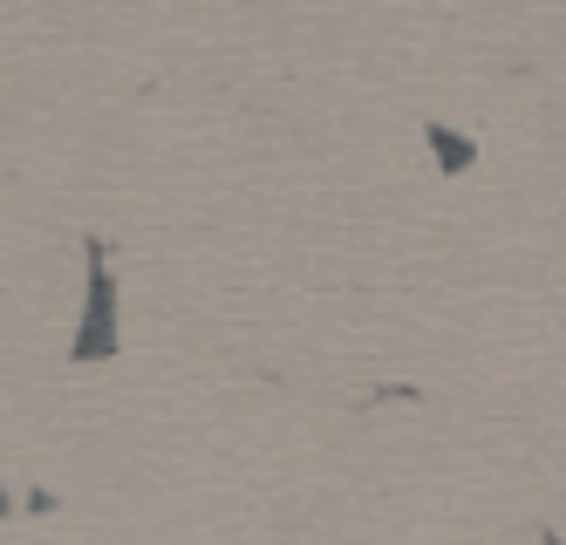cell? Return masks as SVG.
Wrapping results in <instances>:
<instances>
[{
  "label": "cell",
  "instance_id": "1",
  "mask_svg": "<svg viewBox=\"0 0 566 545\" xmlns=\"http://www.w3.org/2000/svg\"><path fill=\"white\" fill-rule=\"evenodd\" d=\"M103 348H116V307H109V280L96 273V293H90V321H83V342H75V355L96 361Z\"/></svg>",
  "mask_w": 566,
  "mask_h": 545
}]
</instances>
